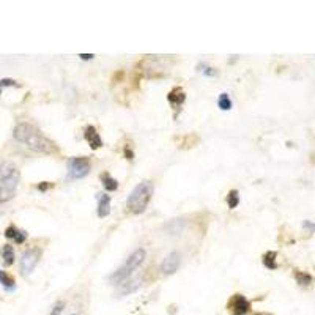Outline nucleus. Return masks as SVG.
<instances>
[{"label": "nucleus", "mask_w": 315, "mask_h": 315, "mask_svg": "<svg viewBox=\"0 0 315 315\" xmlns=\"http://www.w3.org/2000/svg\"><path fill=\"white\" fill-rule=\"evenodd\" d=\"M218 106L221 111H230L232 109V98L229 96V93H221L219 98H218Z\"/></svg>", "instance_id": "18"}, {"label": "nucleus", "mask_w": 315, "mask_h": 315, "mask_svg": "<svg viewBox=\"0 0 315 315\" xmlns=\"http://www.w3.org/2000/svg\"><path fill=\"white\" fill-rule=\"evenodd\" d=\"M304 227H306V229H311V230H315V224L306 221V222H304Z\"/></svg>", "instance_id": "28"}, {"label": "nucleus", "mask_w": 315, "mask_h": 315, "mask_svg": "<svg viewBox=\"0 0 315 315\" xmlns=\"http://www.w3.org/2000/svg\"><path fill=\"white\" fill-rule=\"evenodd\" d=\"M254 315H273V314H270V312H255Z\"/></svg>", "instance_id": "29"}, {"label": "nucleus", "mask_w": 315, "mask_h": 315, "mask_svg": "<svg viewBox=\"0 0 315 315\" xmlns=\"http://www.w3.org/2000/svg\"><path fill=\"white\" fill-rule=\"evenodd\" d=\"M100 180H101V183H103V188H104L107 192H115V191L118 189V181L114 178V176H112L109 172L101 173Z\"/></svg>", "instance_id": "13"}, {"label": "nucleus", "mask_w": 315, "mask_h": 315, "mask_svg": "<svg viewBox=\"0 0 315 315\" xmlns=\"http://www.w3.org/2000/svg\"><path fill=\"white\" fill-rule=\"evenodd\" d=\"M13 136L17 142L25 144L28 149L33 152L44 153V155H55L58 152L57 145L51 139H47L36 126L27 123V122L16 125Z\"/></svg>", "instance_id": "1"}, {"label": "nucleus", "mask_w": 315, "mask_h": 315, "mask_svg": "<svg viewBox=\"0 0 315 315\" xmlns=\"http://www.w3.org/2000/svg\"><path fill=\"white\" fill-rule=\"evenodd\" d=\"M92 170V161L88 156H74L68 161V178L82 180Z\"/></svg>", "instance_id": "5"}, {"label": "nucleus", "mask_w": 315, "mask_h": 315, "mask_svg": "<svg viewBox=\"0 0 315 315\" xmlns=\"http://www.w3.org/2000/svg\"><path fill=\"white\" fill-rule=\"evenodd\" d=\"M21 181V172L11 162L0 165V203L11 200Z\"/></svg>", "instance_id": "2"}, {"label": "nucleus", "mask_w": 315, "mask_h": 315, "mask_svg": "<svg viewBox=\"0 0 315 315\" xmlns=\"http://www.w3.org/2000/svg\"><path fill=\"white\" fill-rule=\"evenodd\" d=\"M27 232L25 230H19L17 232V235H16V238H14V241L17 243V244H24L25 243V240H27Z\"/></svg>", "instance_id": "24"}, {"label": "nucleus", "mask_w": 315, "mask_h": 315, "mask_svg": "<svg viewBox=\"0 0 315 315\" xmlns=\"http://www.w3.org/2000/svg\"><path fill=\"white\" fill-rule=\"evenodd\" d=\"M17 232H19V229L16 227V225H9V227L5 230V236H6V238H9V240H14Z\"/></svg>", "instance_id": "21"}, {"label": "nucleus", "mask_w": 315, "mask_h": 315, "mask_svg": "<svg viewBox=\"0 0 315 315\" xmlns=\"http://www.w3.org/2000/svg\"><path fill=\"white\" fill-rule=\"evenodd\" d=\"M225 202H227V206L230 210H235L236 206L240 205V192L236 189H232L229 194H227V199H225Z\"/></svg>", "instance_id": "19"}, {"label": "nucleus", "mask_w": 315, "mask_h": 315, "mask_svg": "<svg viewBox=\"0 0 315 315\" xmlns=\"http://www.w3.org/2000/svg\"><path fill=\"white\" fill-rule=\"evenodd\" d=\"M167 100H169V103H170L172 107L178 109V112H180L181 106L186 101V92L183 90L181 87H175V88H172V90L169 92V95H167Z\"/></svg>", "instance_id": "11"}, {"label": "nucleus", "mask_w": 315, "mask_h": 315, "mask_svg": "<svg viewBox=\"0 0 315 315\" xmlns=\"http://www.w3.org/2000/svg\"><path fill=\"white\" fill-rule=\"evenodd\" d=\"M41 254L43 251L39 248H28L22 252L21 262H19V271H21L24 278H27V276H30L33 273L39 259H41Z\"/></svg>", "instance_id": "6"}, {"label": "nucleus", "mask_w": 315, "mask_h": 315, "mask_svg": "<svg viewBox=\"0 0 315 315\" xmlns=\"http://www.w3.org/2000/svg\"><path fill=\"white\" fill-rule=\"evenodd\" d=\"M197 71L202 73L203 76H210V77H216V76H218V71H216L214 68L205 65V63H200L199 66H197Z\"/></svg>", "instance_id": "20"}, {"label": "nucleus", "mask_w": 315, "mask_h": 315, "mask_svg": "<svg viewBox=\"0 0 315 315\" xmlns=\"http://www.w3.org/2000/svg\"><path fill=\"white\" fill-rule=\"evenodd\" d=\"M123 155H125V158H126L128 161H133V159H134V152H133L128 145L123 149Z\"/></svg>", "instance_id": "26"}, {"label": "nucleus", "mask_w": 315, "mask_h": 315, "mask_svg": "<svg viewBox=\"0 0 315 315\" xmlns=\"http://www.w3.org/2000/svg\"><path fill=\"white\" fill-rule=\"evenodd\" d=\"M84 139H85V142L88 145H90L92 150H98V149H101V147H103L101 136H100V133L96 131V128L93 125L85 126V130H84Z\"/></svg>", "instance_id": "9"}, {"label": "nucleus", "mask_w": 315, "mask_h": 315, "mask_svg": "<svg viewBox=\"0 0 315 315\" xmlns=\"http://www.w3.org/2000/svg\"><path fill=\"white\" fill-rule=\"evenodd\" d=\"M145 257H147V252H145L144 248L134 249L130 255H128V259L125 260V263L122 265V267L117 268L109 276V282L117 285V287H118V285H122L123 282H126L133 276V273L144 263Z\"/></svg>", "instance_id": "4"}, {"label": "nucleus", "mask_w": 315, "mask_h": 315, "mask_svg": "<svg viewBox=\"0 0 315 315\" xmlns=\"http://www.w3.org/2000/svg\"><path fill=\"white\" fill-rule=\"evenodd\" d=\"M3 263H5V267H11V265L14 263V249H13V246L11 244H5L3 246Z\"/></svg>", "instance_id": "17"}, {"label": "nucleus", "mask_w": 315, "mask_h": 315, "mask_svg": "<svg viewBox=\"0 0 315 315\" xmlns=\"http://www.w3.org/2000/svg\"><path fill=\"white\" fill-rule=\"evenodd\" d=\"M293 276H295V281H297V284L301 285V287H309V285L312 284V281H314L312 276L309 273H306V271L295 270Z\"/></svg>", "instance_id": "14"}, {"label": "nucleus", "mask_w": 315, "mask_h": 315, "mask_svg": "<svg viewBox=\"0 0 315 315\" xmlns=\"http://www.w3.org/2000/svg\"><path fill=\"white\" fill-rule=\"evenodd\" d=\"M0 284L3 285L6 290H14L16 289V281L11 274H8L6 271H0Z\"/></svg>", "instance_id": "16"}, {"label": "nucleus", "mask_w": 315, "mask_h": 315, "mask_svg": "<svg viewBox=\"0 0 315 315\" xmlns=\"http://www.w3.org/2000/svg\"><path fill=\"white\" fill-rule=\"evenodd\" d=\"M181 267V254L180 252H170V254H167L162 263H161V271L165 274V276H169V274H173L178 271V268Z\"/></svg>", "instance_id": "8"}, {"label": "nucleus", "mask_w": 315, "mask_h": 315, "mask_svg": "<svg viewBox=\"0 0 315 315\" xmlns=\"http://www.w3.org/2000/svg\"><path fill=\"white\" fill-rule=\"evenodd\" d=\"M0 87H19V84L14 81V79H0Z\"/></svg>", "instance_id": "23"}, {"label": "nucleus", "mask_w": 315, "mask_h": 315, "mask_svg": "<svg viewBox=\"0 0 315 315\" xmlns=\"http://www.w3.org/2000/svg\"><path fill=\"white\" fill-rule=\"evenodd\" d=\"M71 315H77V314H71Z\"/></svg>", "instance_id": "30"}, {"label": "nucleus", "mask_w": 315, "mask_h": 315, "mask_svg": "<svg viewBox=\"0 0 315 315\" xmlns=\"http://www.w3.org/2000/svg\"><path fill=\"white\" fill-rule=\"evenodd\" d=\"M276 257H278V252H274V251L265 252L263 257H262V263L265 265V268H268V270H276V268H278V262H276Z\"/></svg>", "instance_id": "15"}, {"label": "nucleus", "mask_w": 315, "mask_h": 315, "mask_svg": "<svg viewBox=\"0 0 315 315\" xmlns=\"http://www.w3.org/2000/svg\"><path fill=\"white\" fill-rule=\"evenodd\" d=\"M79 57H81L82 60H92L95 55L93 54H79Z\"/></svg>", "instance_id": "27"}, {"label": "nucleus", "mask_w": 315, "mask_h": 315, "mask_svg": "<svg viewBox=\"0 0 315 315\" xmlns=\"http://www.w3.org/2000/svg\"><path fill=\"white\" fill-rule=\"evenodd\" d=\"M141 287V279H136V281H126L122 285H118V290H117V297L118 298H123L126 295H131L134 293L137 289Z\"/></svg>", "instance_id": "12"}, {"label": "nucleus", "mask_w": 315, "mask_h": 315, "mask_svg": "<svg viewBox=\"0 0 315 315\" xmlns=\"http://www.w3.org/2000/svg\"><path fill=\"white\" fill-rule=\"evenodd\" d=\"M155 192V186L152 181L145 180L141 181L136 188L130 192L126 199V208L131 214H142L145 208L149 206L152 197Z\"/></svg>", "instance_id": "3"}, {"label": "nucleus", "mask_w": 315, "mask_h": 315, "mask_svg": "<svg viewBox=\"0 0 315 315\" xmlns=\"http://www.w3.org/2000/svg\"><path fill=\"white\" fill-rule=\"evenodd\" d=\"M38 191H41V192H46V191H49L51 188H54V184L52 183H46V181H43V183H39L38 186Z\"/></svg>", "instance_id": "25"}, {"label": "nucleus", "mask_w": 315, "mask_h": 315, "mask_svg": "<svg viewBox=\"0 0 315 315\" xmlns=\"http://www.w3.org/2000/svg\"><path fill=\"white\" fill-rule=\"evenodd\" d=\"M96 200H98V208L96 213L100 218H106L111 213V195H107L104 192H96Z\"/></svg>", "instance_id": "10"}, {"label": "nucleus", "mask_w": 315, "mask_h": 315, "mask_svg": "<svg viewBox=\"0 0 315 315\" xmlns=\"http://www.w3.org/2000/svg\"><path fill=\"white\" fill-rule=\"evenodd\" d=\"M252 309L251 301L241 293H233L227 301V311L230 315H248Z\"/></svg>", "instance_id": "7"}, {"label": "nucleus", "mask_w": 315, "mask_h": 315, "mask_svg": "<svg viewBox=\"0 0 315 315\" xmlns=\"http://www.w3.org/2000/svg\"><path fill=\"white\" fill-rule=\"evenodd\" d=\"M63 308H65V301H57V303L54 304L52 311H51V315H60L62 311H63Z\"/></svg>", "instance_id": "22"}]
</instances>
